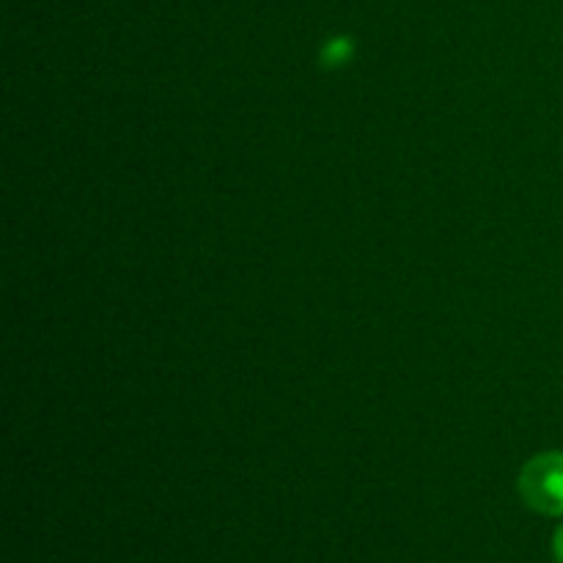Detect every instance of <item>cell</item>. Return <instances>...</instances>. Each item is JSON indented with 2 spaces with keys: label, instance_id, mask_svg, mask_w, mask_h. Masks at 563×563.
<instances>
[{
  "label": "cell",
  "instance_id": "obj_3",
  "mask_svg": "<svg viewBox=\"0 0 563 563\" xmlns=\"http://www.w3.org/2000/svg\"><path fill=\"white\" fill-rule=\"evenodd\" d=\"M553 555L555 561L563 563V526L555 531V539H553Z\"/></svg>",
  "mask_w": 563,
  "mask_h": 563
},
{
  "label": "cell",
  "instance_id": "obj_1",
  "mask_svg": "<svg viewBox=\"0 0 563 563\" xmlns=\"http://www.w3.org/2000/svg\"><path fill=\"white\" fill-rule=\"evenodd\" d=\"M522 500L544 517H563V454L548 451L528 460L520 471Z\"/></svg>",
  "mask_w": 563,
  "mask_h": 563
},
{
  "label": "cell",
  "instance_id": "obj_2",
  "mask_svg": "<svg viewBox=\"0 0 563 563\" xmlns=\"http://www.w3.org/2000/svg\"><path fill=\"white\" fill-rule=\"evenodd\" d=\"M352 53H355V44H352L346 36H339V38H330V42L324 44L319 58H322L324 69H339V66H344L346 60L352 58Z\"/></svg>",
  "mask_w": 563,
  "mask_h": 563
}]
</instances>
